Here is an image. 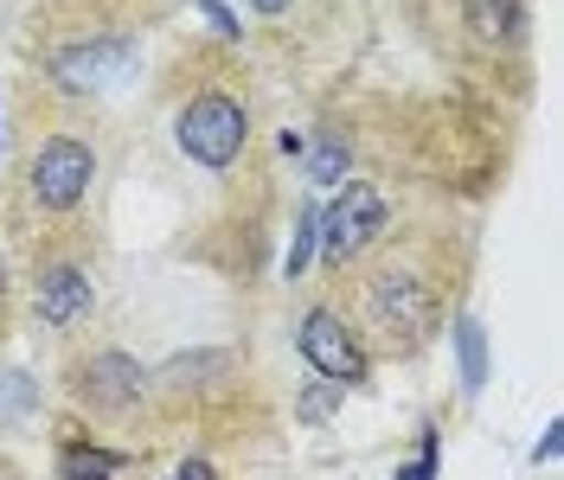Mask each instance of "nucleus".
Instances as JSON below:
<instances>
[{
    "mask_svg": "<svg viewBox=\"0 0 564 480\" xmlns=\"http://www.w3.org/2000/svg\"><path fill=\"white\" fill-rule=\"evenodd\" d=\"M33 308L45 327H77L90 314V275L77 270V263H45L39 288H33Z\"/></svg>",
    "mask_w": 564,
    "mask_h": 480,
    "instance_id": "obj_8",
    "label": "nucleus"
},
{
    "mask_svg": "<svg viewBox=\"0 0 564 480\" xmlns=\"http://www.w3.org/2000/svg\"><path fill=\"white\" fill-rule=\"evenodd\" d=\"M352 308L372 327V340L391 346V352H404V346H417L436 334L443 288H436V275L423 270L417 257H386V263H372V270L352 282Z\"/></svg>",
    "mask_w": 564,
    "mask_h": 480,
    "instance_id": "obj_1",
    "label": "nucleus"
},
{
    "mask_svg": "<svg viewBox=\"0 0 564 480\" xmlns=\"http://www.w3.org/2000/svg\"><path fill=\"white\" fill-rule=\"evenodd\" d=\"M245 135H250L245 103H238V97H225V90L193 97V103L180 109V122H174L180 154H193V161L212 167V173H225L238 154H245Z\"/></svg>",
    "mask_w": 564,
    "mask_h": 480,
    "instance_id": "obj_2",
    "label": "nucleus"
},
{
    "mask_svg": "<svg viewBox=\"0 0 564 480\" xmlns=\"http://www.w3.org/2000/svg\"><path fill=\"white\" fill-rule=\"evenodd\" d=\"M327 411H340V384H327V378H321L315 391L302 397V423H321Z\"/></svg>",
    "mask_w": 564,
    "mask_h": 480,
    "instance_id": "obj_12",
    "label": "nucleus"
},
{
    "mask_svg": "<svg viewBox=\"0 0 564 480\" xmlns=\"http://www.w3.org/2000/svg\"><path fill=\"white\" fill-rule=\"evenodd\" d=\"M462 366H468V384L488 378V366H481V327L475 320H462Z\"/></svg>",
    "mask_w": 564,
    "mask_h": 480,
    "instance_id": "obj_13",
    "label": "nucleus"
},
{
    "mask_svg": "<svg viewBox=\"0 0 564 480\" xmlns=\"http://www.w3.org/2000/svg\"><path fill=\"white\" fill-rule=\"evenodd\" d=\"M302 359H308L327 384H359V378L372 372L366 346L352 340V327L334 308H315L308 320H302Z\"/></svg>",
    "mask_w": 564,
    "mask_h": 480,
    "instance_id": "obj_6",
    "label": "nucleus"
},
{
    "mask_svg": "<svg viewBox=\"0 0 564 480\" xmlns=\"http://www.w3.org/2000/svg\"><path fill=\"white\" fill-rule=\"evenodd\" d=\"M70 384H77V397L97 416H129L141 397H148V372H141L129 352H116V346H97V352L77 366Z\"/></svg>",
    "mask_w": 564,
    "mask_h": 480,
    "instance_id": "obj_5",
    "label": "nucleus"
},
{
    "mask_svg": "<svg viewBox=\"0 0 564 480\" xmlns=\"http://www.w3.org/2000/svg\"><path fill=\"white\" fill-rule=\"evenodd\" d=\"M430 474H436V436H430V443H423V455L404 468V480H430Z\"/></svg>",
    "mask_w": 564,
    "mask_h": 480,
    "instance_id": "obj_15",
    "label": "nucleus"
},
{
    "mask_svg": "<svg viewBox=\"0 0 564 480\" xmlns=\"http://www.w3.org/2000/svg\"><path fill=\"white\" fill-rule=\"evenodd\" d=\"M0 295H7V263H0Z\"/></svg>",
    "mask_w": 564,
    "mask_h": 480,
    "instance_id": "obj_19",
    "label": "nucleus"
},
{
    "mask_svg": "<svg viewBox=\"0 0 564 480\" xmlns=\"http://www.w3.org/2000/svg\"><path fill=\"white\" fill-rule=\"evenodd\" d=\"M238 372V359L231 352H186V359H167L154 384H167V391H212L218 378Z\"/></svg>",
    "mask_w": 564,
    "mask_h": 480,
    "instance_id": "obj_10",
    "label": "nucleus"
},
{
    "mask_svg": "<svg viewBox=\"0 0 564 480\" xmlns=\"http://www.w3.org/2000/svg\"><path fill=\"white\" fill-rule=\"evenodd\" d=\"M386 193H379V186H366V179H352V186H340V193H334V206L321 211V263H327V270H340V263H352V257H359V250H366V243L379 238V231H386Z\"/></svg>",
    "mask_w": 564,
    "mask_h": 480,
    "instance_id": "obj_3",
    "label": "nucleus"
},
{
    "mask_svg": "<svg viewBox=\"0 0 564 480\" xmlns=\"http://www.w3.org/2000/svg\"><path fill=\"white\" fill-rule=\"evenodd\" d=\"M122 70H129V45H122V39H84V45L52 52V84H58V90H77V97L116 84Z\"/></svg>",
    "mask_w": 564,
    "mask_h": 480,
    "instance_id": "obj_7",
    "label": "nucleus"
},
{
    "mask_svg": "<svg viewBox=\"0 0 564 480\" xmlns=\"http://www.w3.org/2000/svg\"><path fill=\"white\" fill-rule=\"evenodd\" d=\"M199 7H206V20L218 26V33H231V39H238V20H231V7H218V0H199Z\"/></svg>",
    "mask_w": 564,
    "mask_h": 480,
    "instance_id": "obj_17",
    "label": "nucleus"
},
{
    "mask_svg": "<svg viewBox=\"0 0 564 480\" xmlns=\"http://www.w3.org/2000/svg\"><path fill=\"white\" fill-rule=\"evenodd\" d=\"M462 20L481 45H507L527 26V0H462Z\"/></svg>",
    "mask_w": 564,
    "mask_h": 480,
    "instance_id": "obj_9",
    "label": "nucleus"
},
{
    "mask_svg": "<svg viewBox=\"0 0 564 480\" xmlns=\"http://www.w3.org/2000/svg\"><path fill=\"white\" fill-rule=\"evenodd\" d=\"M315 238H321V211L308 206V211H302V225H295V250H289L282 275H302V270H308V257H315Z\"/></svg>",
    "mask_w": 564,
    "mask_h": 480,
    "instance_id": "obj_11",
    "label": "nucleus"
},
{
    "mask_svg": "<svg viewBox=\"0 0 564 480\" xmlns=\"http://www.w3.org/2000/svg\"><path fill=\"white\" fill-rule=\"evenodd\" d=\"M340 161H347V148L321 135V141H315V161H308V173H315V179H334V173H340Z\"/></svg>",
    "mask_w": 564,
    "mask_h": 480,
    "instance_id": "obj_14",
    "label": "nucleus"
},
{
    "mask_svg": "<svg viewBox=\"0 0 564 480\" xmlns=\"http://www.w3.org/2000/svg\"><path fill=\"white\" fill-rule=\"evenodd\" d=\"M90 179H97V154H90V141L52 135L33 154V199L45 211H77L84 199H90Z\"/></svg>",
    "mask_w": 564,
    "mask_h": 480,
    "instance_id": "obj_4",
    "label": "nucleus"
},
{
    "mask_svg": "<svg viewBox=\"0 0 564 480\" xmlns=\"http://www.w3.org/2000/svg\"><path fill=\"white\" fill-rule=\"evenodd\" d=\"M257 13H282V7H295V0H250Z\"/></svg>",
    "mask_w": 564,
    "mask_h": 480,
    "instance_id": "obj_18",
    "label": "nucleus"
},
{
    "mask_svg": "<svg viewBox=\"0 0 564 480\" xmlns=\"http://www.w3.org/2000/svg\"><path fill=\"white\" fill-rule=\"evenodd\" d=\"M212 474H218V468H212L206 455H193V461H180V468H174L167 480H212Z\"/></svg>",
    "mask_w": 564,
    "mask_h": 480,
    "instance_id": "obj_16",
    "label": "nucleus"
}]
</instances>
